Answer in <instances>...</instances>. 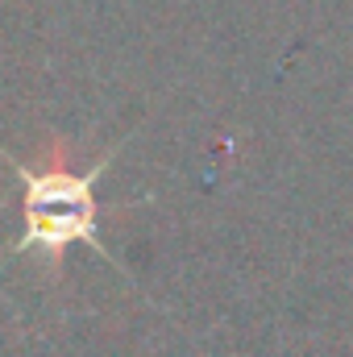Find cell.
<instances>
[{
	"label": "cell",
	"instance_id": "1",
	"mask_svg": "<svg viewBox=\"0 0 353 357\" xmlns=\"http://www.w3.org/2000/svg\"><path fill=\"white\" fill-rule=\"evenodd\" d=\"M117 150H121V142L108 146L96 162H88V171H71V167L63 162V154H46L42 167H29V162H21L8 146H0V154L13 162V171L21 178L25 212H91V216H100L96 183H100L104 167L112 162Z\"/></svg>",
	"mask_w": 353,
	"mask_h": 357
},
{
	"label": "cell",
	"instance_id": "2",
	"mask_svg": "<svg viewBox=\"0 0 353 357\" xmlns=\"http://www.w3.org/2000/svg\"><path fill=\"white\" fill-rule=\"evenodd\" d=\"M0 208H4V199H0Z\"/></svg>",
	"mask_w": 353,
	"mask_h": 357
}]
</instances>
